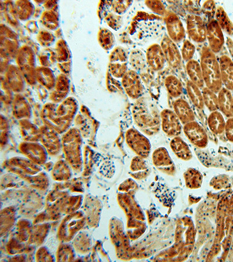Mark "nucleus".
<instances>
[{
  "label": "nucleus",
  "mask_w": 233,
  "mask_h": 262,
  "mask_svg": "<svg viewBox=\"0 0 233 262\" xmlns=\"http://www.w3.org/2000/svg\"><path fill=\"white\" fill-rule=\"evenodd\" d=\"M232 98H233V91H232Z\"/></svg>",
  "instance_id": "obj_46"
},
{
  "label": "nucleus",
  "mask_w": 233,
  "mask_h": 262,
  "mask_svg": "<svg viewBox=\"0 0 233 262\" xmlns=\"http://www.w3.org/2000/svg\"><path fill=\"white\" fill-rule=\"evenodd\" d=\"M39 43L44 46H49L53 43L54 37L52 33L48 31H41L37 36Z\"/></svg>",
  "instance_id": "obj_41"
},
{
  "label": "nucleus",
  "mask_w": 233,
  "mask_h": 262,
  "mask_svg": "<svg viewBox=\"0 0 233 262\" xmlns=\"http://www.w3.org/2000/svg\"><path fill=\"white\" fill-rule=\"evenodd\" d=\"M165 23L169 38L175 43H180L185 38V31L179 16L173 12H167Z\"/></svg>",
  "instance_id": "obj_12"
},
{
  "label": "nucleus",
  "mask_w": 233,
  "mask_h": 262,
  "mask_svg": "<svg viewBox=\"0 0 233 262\" xmlns=\"http://www.w3.org/2000/svg\"><path fill=\"white\" fill-rule=\"evenodd\" d=\"M170 145L172 151L178 158L184 161H188L193 158L192 151L189 147L180 137L173 138Z\"/></svg>",
  "instance_id": "obj_25"
},
{
  "label": "nucleus",
  "mask_w": 233,
  "mask_h": 262,
  "mask_svg": "<svg viewBox=\"0 0 233 262\" xmlns=\"http://www.w3.org/2000/svg\"><path fill=\"white\" fill-rule=\"evenodd\" d=\"M228 140L233 142V117L228 118L226 121L225 130Z\"/></svg>",
  "instance_id": "obj_45"
},
{
  "label": "nucleus",
  "mask_w": 233,
  "mask_h": 262,
  "mask_svg": "<svg viewBox=\"0 0 233 262\" xmlns=\"http://www.w3.org/2000/svg\"><path fill=\"white\" fill-rule=\"evenodd\" d=\"M39 60L43 67H50L55 61H56V53H53L52 51L47 50L41 53L39 56Z\"/></svg>",
  "instance_id": "obj_39"
},
{
  "label": "nucleus",
  "mask_w": 233,
  "mask_h": 262,
  "mask_svg": "<svg viewBox=\"0 0 233 262\" xmlns=\"http://www.w3.org/2000/svg\"><path fill=\"white\" fill-rule=\"evenodd\" d=\"M186 90L194 106L199 110H203L205 107V104L201 89L188 80L186 84Z\"/></svg>",
  "instance_id": "obj_29"
},
{
  "label": "nucleus",
  "mask_w": 233,
  "mask_h": 262,
  "mask_svg": "<svg viewBox=\"0 0 233 262\" xmlns=\"http://www.w3.org/2000/svg\"><path fill=\"white\" fill-rule=\"evenodd\" d=\"M219 111L224 116L233 117V98L231 91L223 87L218 93Z\"/></svg>",
  "instance_id": "obj_23"
},
{
  "label": "nucleus",
  "mask_w": 233,
  "mask_h": 262,
  "mask_svg": "<svg viewBox=\"0 0 233 262\" xmlns=\"http://www.w3.org/2000/svg\"><path fill=\"white\" fill-rule=\"evenodd\" d=\"M133 113L135 122L140 128L146 131L150 128V131H153L152 129L156 130L158 127L160 118L152 116L147 109L145 110L136 105L134 107Z\"/></svg>",
  "instance_id": "obj_15"
},
{
  "label": "nucleus",
  "mask_w": 233,
  "mask_h": 262,
  "mask_svg": "<svg viewBox=\"0 0 233 262\" xmlns=\"http://www.w3.org/2000/svg\"><path fill=\"white\" fill-rule=\"evenodd\" d=\"M173 110L182 124L185 125L196 120L192 107L188 101L183 99H177L174 101Z\"/></svg>",
  "instance_id": "obj_19"
},
{
  "label": "nucleus",
  "mask_w": 233,
  "mask_h": 262,
  "mask_svg": "<svg viewBox=\"0 0 233 262\" xmlns=\"http://www.w3.org/2000/svg\"><path fill=\"white\" fill-rule=\"evenodd\" d=\"M226 124L223 114L219 111L211 112L207 118L208 127L211 132L216 135H220L224 132Z\"/></svg>",
  "instance_id": "obj_28"
},
{
  "label": "nucleus",
  "mask_w": 233,
  "mask_h": 262,
  "mask_svg": "<svg viewBox=\"0 0 233 262\" xmlns=\"http://www.w3.org/2000/svg\"><path fill=\"white\" fill-rule=\"evenodd\" d=\"M146 5L155 13L160 15H166L167 11L162 2L159 1H146Z\"/></svg>",
  "instance_id": "obj_40"
},
{
  "label": "nucleus",
  "mask_w": 233,
  "mask_h": 262,
  "mask_svg": "<svg viewBox=\"0 0 233 262\" xmlns=\"http://www.w3.org/2000/svg\"><path fill=\"white\" fill-rule=\"evenodd\" d=\"M1 52L10 57H16L19 50L18 37L16 34L4 25L1 26Z\"/></svg>",
  "instance_id": "obj_14"
},
{
  "label": "nucleus",
  "mask_w": 233,
  "mask_h": 262,
  "mask_svg": "<svg viewBox=\"0 0 233 262\" xmlns=\"http://www.w3.org/2000/svg\"><path fill=\"white\" fill-rule=\"evenodd\" d=\"M131 170L134 172L135 179H142L149 174V168H148L146 162L141 157H135L131 163Z\"/></svg>",
  "instance_id": "obj_32"
},
{
  "label": "nucleus",
  "mask_w": 233,
  "mask_h": 262,
  "mask_svg": "<svg viewBox=\"0 0 233 262\" xmlns=\"http://www.w3.org/2000/svg\"><path fill=\"white\" fill-rule=\"evenodd\" d=\"M219 62L223 85L233 91V61L229 57L223 55L220 57Z\"/></svg>",
  "instance_id": "obj_20"
},
{
  "label": "nucleus",
  "mask_w": 233,
  "mask_h": 262,
  "mask_svg": "<svg viewBox=\"0 0 233 262\" xmlns=\"http://www.w3.org/2000/svg\"><path fill=\"white\" fill-rule=\"evenodd\" d=\"M131 4L130 2H114L113 3L114 10L117 13L121 14L126 10Z\"/></svg>",
  "instance_id": "obj_43"
},
{
  "label": "nucleus",
  "mask_w": 233,
  "mask_h": 262,
  "mask_svg": "<svg viewBox=\"0 0 233 262\" xmlns=\"http://www.w3.org/2000/svg\"><path fill=\"white\" fill-rule=\"evenodd\" d=\"M77 108L78 104L75 99L69 98L58 105L46 104L42 112V116L49 127L62 133L69 128Z\"/></svg>",
  "instance_id": "obj_1"
},
{
  "label": "nucleus",
  "mask_w": 233,
  "mask_h": 262,
  "mask_svg": "<svg viewBox=\"0 0 233 262\" xmlns=\"http://www.w3.org/2000/svg\"><path fill=\"white\" fill-rule=\"evenodd\" d=\"M122 86L131 99H138L143 94V86L141 78L134 70H129L122 78Z\"/></svg>",
  "instance_id": "obj_9"
},
{
  "label": "nucleus",
  "mask_w": 233,
  "mask_h": 262,
  "mask_svg": "<svg viewBox=\"0 0 233 262\" xmlns=\"http://www.w3.org/2000/svg\"><path fill=\"white\" fill-rule=\"evenodd\" d=\"M183 131L186 138L195 146L203 149L208 144L207 133L198 122L194 121L184 125Z\"/></svg>",
  "instance_id": "obj_6"
},
{
  "label": "nucleus",
  "mask_w": 233,
  "mask_h": 262,
  "mask_svg": "<svg viewBox=\"0 0 233 262\" xmlns=\"http://www.w3.org/2000/svg\"><path fill=\"white\" fill-rule=\"evenodd\" d=\"M126 142L139 157L145 159L149 156L151 144L145 136L135 128H130L125 134Z\"/></svg>",
  "instance_id": "obj_4"
},
{
  "label": "nucleus",
  "mask_w": 233,
  "mask_h": 262,
  "mask_svg": "<svg viewBox=\"0 0 233 262\" xmlns=\"http://www.w3.org/2000/svg\"><path fill=\"white\" fill-rule=\"evenodd\" d=\"M12 107L14 116L18 119H25L31 117L30 105L23 96L18 94L14 96Z\"/></svg>",
  "instance_id": "obj_26"
},
{
  "label": "nucleus",
  "mask_w": 233,
  "mask_h": 262,
  "mask_svg": "<svg viewBox=\"0 0 233 262\" xmlns=\"http://www.w3.org/2000/svg\"><path fill=\"white\" fill-rule=\"evenodd\" d=\"M63 138L65 151L68 160L74 167H79V145L80 142L79 130L75 128L70 129Z\"/></svg>",
  "instance_id": "obj_5"
},
{
  "label": "nucleus",
  "mask_w": 233,
  "mask_h": 262,
  "mask_svg": "<svg viewBox=\"0 0 233 262\" xmlns=\"http://www.w3.org/2000/svg\"><path fill=\"white\" fill-rule=\"evenodd\" d=\"M161 127L167 136L179 137L183 129V126L174 111L170 109H164L160 113Z\"/></svg>",
  "instance_id": "obj_8"
},
{
  "label": "nucleus",
  "mask_w": 233,
  "mask_h": 262,
  "mask_svg": "<svg viewBox=\"0 0 233 262\" xmlns=\"http://www.w3.org/2000/svg\"><path fill=\"white\" fill-rule=\"evenodd\" d=\"M98 40L101 47L107 50L112 49L115 45V37L113 34L105 28L99 31Z\"/></svg>",
  "instance_id": "obj_36"
},
{
  "label": "nucleus",
  "mask_w": 233,
  "mask_h": 262,
  "mask_svg": "<svg viewBox=\"0 0 233 262\" xmlns=\"http://www.w3.org/2000/svg\"><path fill=\"white\" fill-rule=\"evenodd\" d=\"M152 161L157 169L164 174L173 176L175 174L176 167L166 148L159 147L152 155Z\"/></svg>",
  "instance_id": "obj_13"
},
{
  "label": "nucleus",
  "mask_w": 233,
  "mask_h": 262,
  "mask_svg": "<svg viewBox=\"0 0 233 262\" xmlns=\"http://www.w3.org/2000/svg\"><path fill=\"white\" fill-rule=\"evenodd\" d=\"M15 9L18 18L26 20L33 15L34 6L30 2L18 1L15 3Z\"/></svg>",
  "instance_id": "obj_35"
},
{
  "label": "nucleus",
  "mask_w": 233,
  "mask_h": 262,
  "mask_svg": "<svg viewBox=\"0 0 233 262\" xmlns=\"http://www.w3.org/2000/svg\"><path fill=\"white\" fill-rule=\"evenodd\" d=\"M184 179L186 187L190 189L200 188L202 184L203 176L196 169L190 168L184 173Z\"/></svg>",
  "instance_id": "obj_31"
},
{
  "label": "nucleus",
  "mask_w": 233,
  "mask_h": 262,
  "mask_svg": "<svg viewBox=\"0 0 233 262\" xmlns=\"http://www.w3.org/2000/svg\"><path fill=\"white\" fill-rule=\"evenodd\" d=\"M4 79L11 91L18 94L24 91L25 80L18 67L14 66L8 67Z\"/></svg>",
  "instance_id": "obj_18"
},
{
  "label": "nucleus",
  "mask_w": 233,
  "mask_h": 262,
  "mask_svg": "<svg viewBox=\"0 0 233 262\" xmlns=\"http://www.w3.org/2000/svg\"><path fill=\"white\" fill-rule=\"evenodd\" d=\"M36 81L48 90H52L56 82V78L52 70L48 67H39L36 68Z\"/></svg>",
  "instance_id": "obj_27"
},
{
  "label": "nucleus",
  "mask_w": 233,
  "mask_h": 262,
  "mask_svg": "<svg viewBox=\"0 0 233 262\" xmlns=\"http://www.w3.org/2000/svg\"><path fill=\"white\" fill-rule=\"evenodd\" d=\"M186 29L190 39L196 43H203L206 40V27L200 16L189 15L186 19Z\"/></svg>",
  "instance_id": "obj_10"
},
{
  "label": "nucleus",
  "mask_w": 233,
  "mask_h": 262,
  "mask_svg": "<svg viewBox=\"0 0 233 262\" xmlns=\"http://www.w3.org/2000/svg\"><path fill=\"white\" fill-rule=\"evenodd\" d=\"M186 71L189 78V81L196 84L200 89L204 88V79H203L200 62L193 60V59L188 61L186 64Z\"/></svg>",
  "instance_id": "obj_24"
},
{
  "label": "nucleus",
  "mask_w": 233,
  "mask_h": 262,
  "mask_svg": "<svg viewBox=\"0 0 233 262\" xmlns=\"http://www.w3.org/2000/svg\"><path fill=\"white\" fill-rule=\"evenodd\" d=\"M6 7V15L7 20L12 25H17L16 16H18V15L16 13L15 7L11 2H7Z\"/></svg>",
  "instance_id": "obj_42"
},
{
  "label": "nucleus",
  "mask_w": 233,
  "mask_h": 262,
  "mask_svg": "<svg viewBox=\"0 0 233 262\" xmlns=\"http://www.w3.org/2000/svg\"><path fill=\"white\" fill-rule=\"evenodd\" d=\"M164 85L168 94L173 98H179L183 94L184 87L176 76L170 75L164 80Z\"/></svg>",
  "instance_id": "obj_30"
},
{
  "label": "nucleus",
  "mask_w": 233,
  "mask_h": 262,
  "mask_svg": "<svg viewBox=\"0 0 233 262\" xmlns=\"http://www.w3.org/2000/svg\"><path fill=\"white\" fill-rule=\"evenodd\" d=\"M206 39L210 49L215 53L222 50L224 45V38L221 27L217 19H211L207 25Z\"/></svg>",
  "instance_id": "obj_11"
},
{
  "label": "nucleus",
  "mask_w": 233,
  "mask_h": 262,
  "mask_svg": "<svg viewBox=\"0 0 233 262\" xmlns=\"http://www.w3.org/2000/svg\"><path fill=\"white\" fill-rule=\"evenodd\" d=\"M119 18V16L110 14L107 17L105 20H107V22L110 27L114 29H117L120 28L119 25L121 24L120 20L118 19Z\"/></svg>",
  "instance_id": "obj_44"
},
{
  "label": "nucleus",
  "mask_w": 233,
  "mask_h": 262,
  "mask_svg": "<svg viewBox=\"0 0 233 262\" xmlns=\"http://www.w3.org/2000/svg\"><path fill=\"white\" fill-rule=\"evenodd\" d=\"M216 16L222 31L225 32L228 35H233V24L222 7H218Z\"/></svg>",
  "instance_id": "obj_34"
},
{
  "label": "nucleus",
  "mask_w": 233,
  "mask_h": 262,
  "mask_svg": "<svg viewBox=\"0 0 233 262\" xmlns=\"http://www.w3.org/2000/svg\"><path fill=\"white\" fill-rule=\"evenodd\" d=\"M41 20L46 28L52 30L56 29L59 25L58 15L56 10H46L41 15Z\"/></svg>",
  "instance_id": "obj_37"
},
{
  "label": "nucleus",
  "mask_w": 233,
  "mask_h": 262,
  "mask_svg": "<svg viewBox=\"0 0 233 262\" xmlns=\"http://www.w3.org/2000/svg\"><path fill=\"white\" fill-rule=\"evenodd\" d=\"M146 57L148 65L155 71L162 70L166 61L162 49L158 44L150 46L146 51Z\"/></svg>",
  "instance_id": "obj_17"
},
{
  "label": "nucleus",
  "mask_w": 233,
  "mask_h": 262,
  "mask_svg": "<svg viewBox=\"0 0 233 262\" xmlns=\"http://www.w3.org/2000/svg\"><path fill=\"white\" fill-rule=\"evenodd\" d=\"M196 51V46L192 42L189 40H185L181 49L182 59L186 62L193 60Z\"/></svg>",
  "instance_id": "obj_38"
},
{
  "label": "nucleus",
  "mask_w": 233,
  "mask_h": 262,
  "mask_svg": "<svg viewBox=\"0 0 233 262\" xmlns=\"http://www.w3.org/2000/svg\"><path fill=\"white\" fill-rule=\"evenodd\" d=\"M128 57L125 51L118 47L110 56L109 70L113 77L122 78L128 71Z\"/></svg>",
  "instance_id": "obj_7"
},
{
  "label": "nucleus",
  "mask_w": 233,
  "mask_h": 262,
  "mask_svg": "<svg viewBox=\"0 0 233 262\" xmlns=\"http://www.w3.org/2000/svg\"><path fill=\"white\" fill-rule=\"evenodd\" d=\"M56 61L58 67L63 74L69 73L70 70L71 54L69 48L65 40H60L57 42L56 48Z\"/></svg>",
  "instance_id": "obj_22"
},
{
  "label": "nucleus",
  "mask_w": 233,
  "mask_h": 262,
  "mask_svg": "<svg viewBox=\"0 0 233 262\" xmlns=\"http://www.w3.org/2000/svg\"><path fill=\"white\" fill-rule=\"evenodd\" d=\"M200 64L206 87L218 94L223 88L219 62L209 48L202 49Z\"/></svg>",
  "instance_id": "obj_2"
},
{
  "label": "nucleus",
  "mask_w": 233,
  "mask_h": 262,
  "mask_svg": "<svg viewBox=\"0 0 233 262\" xmlns=\"http://www.w3.org/2000/svg\"><path fill=\"white\" fill-rule=\"evenodd\" d=\"M16 60L25 81L29 84H35L36 82V68L33 50L28 46H23L17 53Z\"/></svg>",
  "instance_id": "obj_3"
},
{
  "label": "nucleus",
  "mask_w": 233,
  "mask_h": 262,
  "mask_svg": "<svg viewBox=\"0 0 233 262\" xmlns=\"http://www.w3.org/2000/svg\"><path fill=\"white\" fill-rule=\"evenodd\" d=\"M70 90V81L65 74H61L56 78L54 90L51 94L50 98L54 103H58L66 100Z\"/></svg>",
  "instance_id": "obj_21"
},
{
  "label": "nucleus",
  "mask_w": 233,
  "mask_h": 262,
  "mask_svg": "<svg viewBox=\"0 0 233 262\" xmlns=\"http://www.w3.org/2000/svg\"><path fill=\"white\" fill-rule=\"evenodd\" d=\"M168 64L173 69L179 67L182 61L181 54L175 42L165 36L160 44Z\"/></svg>",
  "instance_id": "obj_16"
},
{
  "label": "nucleus",
  "mask_w": 233,
  "mask_h": 262,
  "mask_svg": "<svg viewBox=\"0 0 233 262\" xmlns=\"http://www.w3.org/2000/svg\"><path fill=\"white\" fill-rule=\"evenodd\" d=\"M202 92L205 106L211 112L218 111L219 100L217 94L207 87L203 88Z\"/></svg>",
  "instance_id": "obj_33"
}]
</instances>
